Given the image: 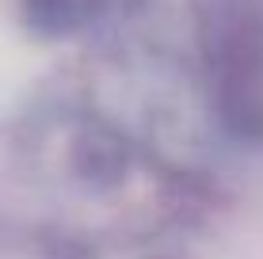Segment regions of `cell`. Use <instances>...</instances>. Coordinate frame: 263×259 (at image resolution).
<instances>
[{"label": "cell", "instance_id": "6da1fadb", "mask_svg": "<svg viewBox=\"0 0 263 259\" xmlns=\"http://www.w3.org/2000/svg\"><path fill=\"white\" fill-rule=\"evenodd\" d=\"M27 19L42 34H72L99 15L103 0H23Z\"/></svg>", "mask_w": 263, "mask_h": 259}]
</instances>
